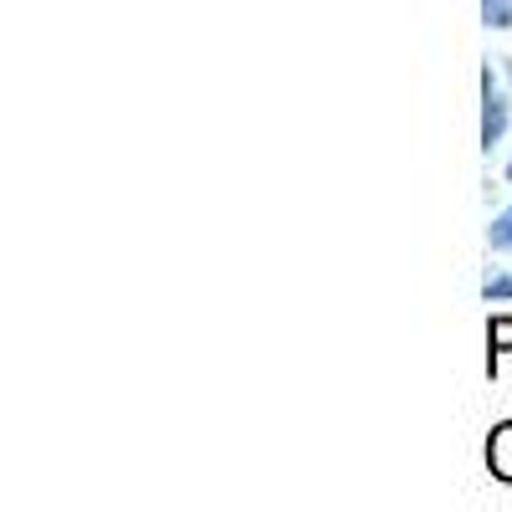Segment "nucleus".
Segmentation results:
<instances>
[{"label": "nucleus", "instance_id": "f257e3e1", "mask_svg": "<svg viewBox=\"0 0 512 512\" xmlns=\"http://www.w3.org/2000/svg\"><path fill=\"white\" fill-rule=\"evenodd\" d=\"M512 128V98H507V77L497 72V62L482 67V154H492Z\"/></svg>", "mask_w": 512, "mask_h": 512}, {"label": "nucleus", "instance_id": "f03ea898", "mask_svg": "<svg viewBox=\"0 0 512 512\" xmlns=\"http://www.w3.org/2000/svg\"><path fill=\"white\" fill-rule=\"evenodd\" d=\"M487 472H492V482H502V487H512V420H497L492 425V436H487Z\"/></svg>", "mask_w": 512, "mask_h": 512}, {"label": "nucleus", "instance_id": "7ed1b4c3", "mask_svg": "<svg viewBox=\"0 0 512 512\" xmlns=\"http://www.w3.org/2000/svg\"><path fill=\"white\" fill-rule=\"evenodd\" d=\"M502 359H512V313L487 318V379H497Z\"/></svg>", "mask_w": 512, "mask_h": 512}, {"label": "nucleus", "instance_id": "20e7f679", "mask_svg": "<svg viewBox=\"0 0 512 512\" xmlns=\"http://www.w3.org/2000/svg\"><path fill=\"white\" fill-rule=\"evenodd\" d=\"M487 246H492V251H512V205H502L497 216H492V226H487Z\"/></svg>", "mask_w": 512, "mask_h": 512}, {"label": "nucleus", "instance_id": "39448f33", "mask_svg": "<svg viewBox=\"0 0 512 512\" xmlns=\"http://www.w3.org/2000/svg\"><path fill=\"white\" fill-rule=\"evenodd\" d=\"M482 297H487V303H512V272L492 267V272L482 277Z\"/></svg>", "mask_w": 512, "mask_h": 512}, {"label": "nucleus", "instance_id": "423d86ee", "mask_svg": "<svg viewBox=\"0 0 512 512\" xmlns=\"http://www.w3.org/2000/svg\"><path fill=\"white\" fill-rule=\"evenodd\" d=\"M487 26H497V31L512 26V6H507V0H487Z\"/></svg>", "mask_w": 512, "mask_h": 512}, {"label": "nucleus", "instance_id": "0eeeda50", "mask_svg": "<svg viewBox=\"0 0 512 512\" xmlns=\"http://www.w3.org/2000/svg\"><path fill=\"white\" fill-rule=\"evenodd\" d=\"M507 185H512V159H507Z\"/></svg>", "mask_w": 512, "mask_h": 512}]
</instances>
